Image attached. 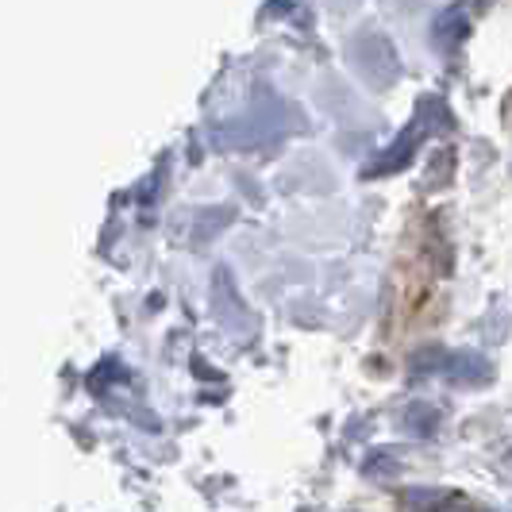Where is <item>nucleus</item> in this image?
<instances>
[{"mask_svg": "<svg viewBox=\"0 0 512 512\" xmlns=\"http://www.w3.org/2000/svg\"><path fill=\"white\" fill-rule=\"evenodd\" d=\"M347 62L378 93L393 89L397 77H401V54H397V47L389 43V35H382V31H359L347 43Z\"/></svg>", "mask_w": 512, "mask_h": 512, "instance_id": "obj_1", "label": "nucleus"}, {"mask_svg": "<svg viewBox=\"0 0 512 512\" xmlns=\"http://www.w3.org/2000/svg\"><path fill=\"white\" fill-rule=\"evenodd\" d=\"M212 316L235 335L255 332V316L247 312V301L239 297V289H235V278H231L228 266H216V274H212Z\"/></svg>", "mask_w": 512, "mask_h": 512, "instance_id": "obj_2", "label": "nucleus"}, {"mask_svg": "<svg viewBox=\"0 0 512 512\" xmlns=\"http://www.w3.org/2000/svg\"><path fill=\"white\" fill-rule=\"evenodd\" d=\"M466 31H470L466 12L462 8H447V12H439V20L432 24V43L443 54H455L462 47V39H466Z\"/></svg>", "mask_w": 512, "mask_h": 512, "instance_id": "obj_3", "label": "nucleus"}, {"mask_svg": "<svg viewBox=\"0 0 512 512\" xmlns=\"http://www.w3.org/2000/svg\"><path fill=\"white\" fill-rule=\"evenodd\" d=\"M420 135H424V131H420V124H409V128L401 131V139H397V143H393V147H389V151H385L374 166H366L362 174H389V170H401V166L412 158V147L420 143Z\"/></svg>", "mask_w": 512, "mask_h": 512, "instance_id": "obj_4", "label": "nucleus"}, {"mask_svg": "<svg viewBox=\"0 0 512 512\" xmlns=\"http://www.w3.org/2000/svg\"><path fill=\"white\" fill-rule=\"evenodd\" d=\"M447 378L459 385H482L489 378V366L482 355H474V351H459L451 366H447Z\"/></svg>", "mask_w": 512, "mask_h": 512, "instance_id": "obj_5", "label": "nucleus"}, {"mask_svg": "<svg viewBox=\"0 0 512 512\" xmlns=\"http://www.w3.org/2000/svg\"><path fill=\"white\" fill-rule=\"evenodd\" d=\"M405 424H409L416 436H432V432H436V424H439V412L428 409V405H412L409 416H405Z\"/></svg>", "mask_w": 512, "mask_h": 512, "instance_id": "obj_6", "label": "nucleus"}]
</instances>
